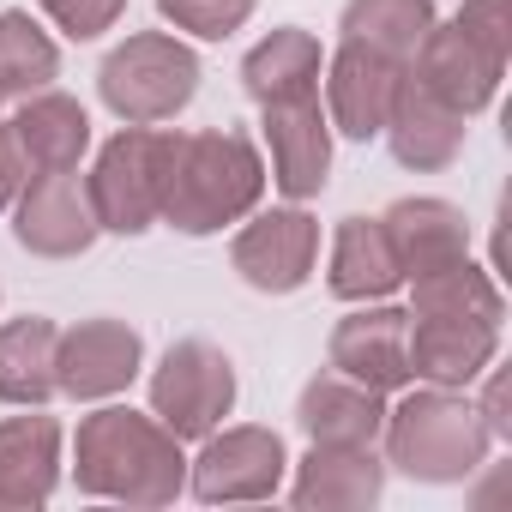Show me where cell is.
<instances>
[{
	"mask_svg": "<svg viewBox=\"0 0 512 512\" xmlns=\"http://www.w3.org/2000/svg\"><path fill=\"white\" fill-rule=\"evenodd\" d=\"M410 374L422 386H476V374L500 356L506 296L500 278L458 260L446 272L410 278Z\"/></svg>",
	"mask_w": 512,
	"mask_h": 512,
	"instance_id": "cell-1",
	"label": "cell"
},
{
	"mask_svg": "<svg viewBox=\"0 0 512 512\" xmlns=\"http://www.w3.org/2000/svg\"><path fill=\"white\" fill-rule=\"evenodd\" d=\"M73 482L91 500L169 506L187 488V452L157 416L127 404H97L73 434Z\"/></svg>",
	"mask_w": 512,
	"mask_h": 512,
	"instance_id": "cell-2",
	"label": "cell"
},
{
	"mask_svg": "<svg viewBox=\"0 0 512 512\" xmlns=\"http://www.w3.org/2000/svg\"><path fill=\"white\" fill-rule=\"evenodd\" d=\"M266 199V157L235 127H205V133H169V169H163V211L175 235H223L235 229L253 205Z\"/></svg>",
	"mask_w": 512,
	"mask_h": 512,
	"instance_id": "cell-3",
	"label": "cell"
},
{
	"mask_svg": "<svg viewBox=\"0 0 512 512\" xmlns=\"http://www.w3.org/2000/svg\"><path fill=\"white\" fill-rule=\"evenodd\" d=\"M380 446H386V470H404L410 482H464L488 464L494 452V434L482 428L476 404L452 386H422L410 392L398 410H386V428H380Z\"/></svg>",
	"mask_w": 512,
	"mask_h": 512,
	"instance_id": "cell-4",
	"label": "cell"
},
{
	"mask_svg": "<svg viewBox=\"0 0 512 512\" xmlns=\"http://www.w3.org/2000/svg\"><path fill=\"white\" fill-rule=\"evenodd\" d=\"M97 97L121 127H163L199 97V55L169 31H133L103 55Z\"/></svg>",
	"mask_w": 512,
	"mask_h": 512,
	"instance_id": "cell-5",
	"label": "cell"
},
{
	"mask_svg": "<svg viewBox=\"0 0 512 512\" xmlns=\"http://www.w3.org/2000/svg\"><path fill=\"white\" fill-rule=\"evenodd\" d=\"M163 169H169V133L163 127H121L97 151V163L85 175L97 229L103 235H145V229H157Z\"/></svg>",
	"mask_w": 512,
	"mask_h": 512,
	"instance_id": "cell-6",
	"label": "cell"
},
{
	"mask_svg": "<svg viewBox=\"0 0 512 512\" xmlns=\"http://www.w3.org/2000/svg\"><path fill=\"white\" fill-rule=\"evenodd\" d=\"M235 392H241L235 362L211 338H175L151 368V416L181 446H199L211 428H223V416L235 410Z\"/></svg>",
	"mask_w": 512,
	"mask_h": 512,
	"instance_id": "cell-7",
	"label": "cell"
},
{
	"mask_svg": "<svg viewBox=\"0 0 512 512\" xmlns=\"http://www.w3.org/2000/svg\"><path fill=\"white\" fill-rule=\"evenodd\" d=\"M314 260H320V223L302 205H272V211L253 205L229 235L235 278L260 296H296L314 278Z\"/></svg>",
	"mask_w": 512,
	"mask_h": 512,
	"instance_id": "cell-8",
	"label": "cell"
},
{
	"mask_svg": "<svg viewBox=\"0 0 512 512\" xmlns=\"http://www.w3.org/2000/svg\"><path fill=\"white\" fill-rule=\"evenodd\" d=\"M290 476V452L278 428L241 422V428H211L199 440V458L187 464V488L205 506H241V500H272Z\"/></svg>",
	"mask_w": 512,
	"mask_h": 512,
	"instance_id": "cell-9",
	"label": "cell"
},
{
	"mask_svg": "<svg viewBox=\"0 0 512 512\" xmlns=\"http://www.w3.org/2000/svg\"><path fill=\"white\" fill-rule=\"evenodd\" d=\"M139 374H145V338L115 314L67 326L55 344V392L73 404H109Z\"/></svg>",
	"mask_w": 512,
	"mask_h": 512,
	"instance_id": "cell-10",
	"label": "cell"
},
{
	"mask_svg": "<svg viewBox=\"0 0 512 512\" xmlns=\"http://www.w3.org/2000/svg\"><path fill=\"white\" fill-rule=\"evenodd\" d=\"M97 211L85 193L79 169H55V175H31L13 199V241L31 260H79L97 247Z\"/></svg>",
	"mask_w": 512,
	"mask_h": 512,
	"instance_id": "cell-11",
	"label": "cell"
},
{
	"mask_svg": "<svg viewBox=\"0 0 512 512\" xmlns=\"http://www.w3.org/2000/svg\"><path fill=\"white\" fill-rule=\"evenodd\" d=\"M326 368H338L344 380L392 398L404 392L410 374V314L392 302H356V314H344L326 338Z\"/></svg>",
	"mask_w": 512,
	"mask_h": 512,
	"instance_id": "cell-12",
	"label": "cell"
},
{
	"mask_svg": "<svg viewBox=\"0 0 512 512\" xmlns=\"http://www.w3.org/2000/svg\"><path fill=\"white\" fill-rule=\"evenodd\" d=\"M260 133H266V151H272V187L290 205L320 199L326 181H332V121H326L320 97L260 109Z\"/></svg>",
	"mask_w": 512,
	"mask_h": 512,
	"instance_id": "cell-13",
	"label": "cell"
},
{
	"mask_svg": "<svg viewBox=\"0 0 512 512\" xmlns=\"http://www.w3.org/2000/svg\"><path fill=\"white\" fill-rule=\"evenodd\" d=\"M398 85H404V67H398V61H386V55H374V49H356V43H338V49L326 55V73H320L332 133H344V139H356V145L380 139Z\"/></svg>",
	"mask_w": 512,
	"mask_h": 512,
	"instance_id": "cell-14",
	"label": "cell"
},
{
	"mask_svg": "<svg viewBox=\"0 0 512 512\" xmlns=\"http://www.w3.org/2000/svg\"><path fill=\"white\" fill-rule=\"evenodd\" d=\"M404 73H410L428 97H440L446 109H458V115L470 121V115H482V109L494 103L506 61H494L488 49H476L458 25H440V19H434V31L422 37V49L410 55Z\"/></svg>",
	"mask_w": 512,
	"mask_h": 512,
	"instance_id": "cell-15",
	"label": "cell"
},
{
	"mask_svg": "<svg viewBox=\"0 0 512 512\" xmlns=\"http://www.w3.org/2000/svg\"><path fill=\"white\" fill-rule=\"evenodd\" d=\"M380 223L392 235V253H398V266H404V284L470 260V217H464V205H452L440 193L392 199L380 211Z\"/></svg>",
	"mask_w": 512,
	"mask_h": 512,
	"instance_id": "cell-16",
	"label": "cell"
},
{
	"mask_svg": "<svg viewBox=\"0 0 512 512\" xmlns=\"http://www.w3.org/2000/svg\"><path fill=\"white\" fill-rule=\"evenodd\" d=\"M464 133H470L464 115L446 109L440 97H428V91L404 73V85H398V97H392V115H386V127H380L392 163H398V169H416V175H440V169L458 163Z\"/></svg>",
	"mask_w": 512,
	"mask_h": 512,
	"instance_id": "cell-17",
	"label": "cell"
},
{
	"mask_svg": "<svg viewBox=\"0 0 512 512\" xmlns=\"http://www.w3.org/2000/svg\"><path fill=\"white\" fill-rule=\"evenodd\" d=\"M326 290L338 302H392L404 290V266L392 253V235L380 217H344L332 229V253H326Z\"/></svg>",
	"mask_w": 512,
	"mask_h": 512,
	"instance_id": "cell-18",
	"label": "cell"
},
{
	"mask_svg": "<svg viewBox=\"0 0 512 512\" xmlns=\"http://www.w3.org/2000/svg\"><path fill=\"white\" fill-rule=\"evenodd\" d=\"M296 428L308 434V446H380L386 398L344 380L338 368H320L296 398Z\"/></svg>",
	"mask_w": 512,
	"mask_h": 512,
	"instance_id": "cell-19",
	"label": "cell"
},
{
	"mask_svg": "<svg viewBox=\"0 0 512 512\" xmlns=\"http://www.w3.org/2000/svg\"><path fill=\"white\" fill-rule=\"evenodd\" d=\"M386 494V458L374 446H308L290 500L302 512H362Z\"/></svg>",
	"mask_w": 512,
	"mask_h": 512,
	"instance_id": "cell-20",
	"label": "cell"
},
{
	"mask_svg": "<svg viewBox=\"0 0 512 512\" xmlns=\"http://www.w3.org/2000/svg\"><path fill=\"white\" fill-rule=\"evenodd\" d=\"M7 133H13V145H19V157H25L31 175L79 169L85 151H91V115H85V103L67 97V91H55V85L37 91V97H25L13 109Z\"/></svg>",
	"mask_w": 512,
	"mask_h": 512,
	"instance_id": "cell-21",
	"label": "cell"
},
{
	"mask_svg": "<svg viewBox=\"0 0 512 512\" xmlns=\"http://www.w3.org/2000/svg\"><path fill=\"white\" fill-rule=\"evenodd\" d=\"M320 73H326V49L302 25H278L272 37H260V43L241 55V91H247L253 109L320 97Z\"/></svg>",
	"mask_w": 512,
	"mask_h": 512,
	"instance_id": "cell-22",
	"label": "cell"
},
{
	"mask_svg": "<svg viewBox=\"0 0 512 512\" xmlns=\"http://www.w3.org/2000/svg\"><path fill=\"white\" fill-rule=\"evenodd\" d=\"M61 488V422L43 410L0 422V506H49Z\"/></svg>",
	"mask_w": 512,
	"mask_h": 512,
	"instance_id": "cell-23",
	"label": "cell"
},
{
	"mask_svg": "<svg viewBox=\"0 0 512 512\" xmlns=\"http://www.w3.org/2000/svg\"><path fill=\"white\" fill-rule=\"evenodd\" d=\"M55 344H61V326L43 314L0 326V404L43 410L55 398Z\"/></svg>",
	"mask_w": 512,
	"mask_h": 512,
	"instance_id": "cell-24",
	"label": "cell"
},
{
	"mask_svg": "<svg viewBox=\"0 0 512 512\" xmlns=\"http://www.w3.org/2000/svg\"><path fill=\"white\" fill-rule=\"evenodd\" d=\"M434 19H440L434 0H344L338 43H356V49H374V55L410 67V55L434 31Z\"/></svg>",
	"mask_w": 512,
	"mask_h": 512,
	"instance_id": "cell-25",
	"label": "cell"
},
{
	"mask_svg": "<svg viewBox=\"0 0 512 512\" xmlns=\"http://www.w3.org/2000/svg\"><path fill=\"white\" fill-rule=\"evenodd\" d=\"M55 79H61L55 37L31 13L7 7V13H0V103H25V97L49 91Z\"/></svg>",
	"mask_w": 512,
	"mask_h": 512,
	"instance_id": "cell-26",
	"label": "cell"
},
{
	"mask_svg": "<svg viewBox=\"0 0 512 512\" xmlns=\"http://www.w3.org/2000/svg\"><path fill=\"white\" fill-rule=\"evenodd\" d=\"M253 7H260V0H157V13H163L175 31L199 37V43L235 37V31L253 19Z\"/></svg>",
	"mask_w": 512,
	"mask_h": 512,
	"instance_id": "cell-27",
	"label": "cell"
},
{
	"mask_svg": "<svg viewBox=\"0 0 512 512\" xmlns=\"http://www.w3.org/2000/svg\"><path fill=\"white\" fill-rule=\"evenodd\" d=\"M452 25H458L476 49H488L494 61L512 55V0H464Z\"/></svg>",
	"mask_w": 512,
	"mask_h": 512,
	"instance_id": "cell-28",
	"label": "cell"
},
{
	"mask_svg": "<svg viewBox=\"0 0 512 512\" xmlns=\"http://www.w3.org/2000/svg\"><path fill=\"white\" fill-rule=\"evenodd\" d=\"M43 13L55 19L61 37H73V43H97L103 31H115V19L127 13V0H43Z\"/></svg>",
	"mask_w": 512,
	"mask_h": 512,
	"instance_id": "cell-29",
	"label": "cell"
},
{
	"mask_svg": "<svg viewBox=\"0 0 512 512\" xmlns=\"http://www.w3.org/2000/svg\"><path fill=\"white\" fill-rule=\"evenodd\" d=\"M476 380H482V398H470V404H476L482 428H488V434H494V446H500V440H512V386H506V368H494V362H488Z\"/></svg>",
	"mask_w": 512,
	"mask_h": 512,
	"instance_id": "cell-30",
	"label": "cell"
},
{
	"mask_svg": "<svg viewBox=\"0 0 512 512\" xmlns=\"http://www.w3.org/2000/svg\"><path fill=\"white\" fill-rule=\"evenodd\" d=\"M31 181V169H25V157H19V145H13V133H7V121H0V211H13V199H19V187Z\"/></svg>",
	"mask_w": 512,
	"mask_h": 512,
	"instance_id": "cell-31",
	"label": "cell"
}]
</instances>
